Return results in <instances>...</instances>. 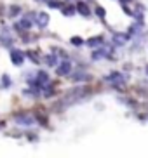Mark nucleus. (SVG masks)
<instances>
[{"instance_id": "f257e3e1", "label": "nucleus", "mask_w": 148, "mask_h": 158, "mask_svg": "<svg viewBox=\"0 0 148 158\" xmlns=\"http://www.w3.org/2000/svg\"><path fill=\"white\" fill-rule=\"evenodd\" d=\"M0 42L4 44V45H7V47H11L12 42H14V38H12V35H11L9 28H5V26L0 28Z\"/></svg>"}, {"instance_id": "f03ea898", "label": "nucleus", "mask_w": 148, "mask_h": 158, "mask_svg": "<svg viewBox=\"0 0 148 158\" xmlns=\"http://www.w3.org/2000/svg\"><path fill=\"white\" fill-rule=\"evenodd\" d=\"M124 80H125V77L120 73V71H113V73H110L107 77V82H111L113 85H122Z\"/></svg>"}, {"instance_id": "7ed1b4c3", "label": "nucleus", "mask_w": 148, "mask_h": 158, "mask_svg": "<svg viewBox=\"0 0 148 158\" xmlns=\"http://www.w3.org/2000/svg\"><path fill=\"white\" fill-rule=\"evenodd\" d=\"M11 61H12L14 66H21L24 61V54L21 51H18V49H12L11 51Z\"/></svg>"}, {"instance_id": "20e7f679", "label": "nucleus", "mask_w": 148, "mask_h": 158, "mask_svg": "<svg viewBox=\"0 0 148 158\" xmlns=\"http://www.w3.org/2000/svg\"><path fill=\"white\" fill-rule=\"evenodd\" d=\"M35 23H37L38 28H46L49 24V14L47 12H37L35 14Z\"/></svg>"}, {"instance_id": "39448f33", "label": "nucleus", "mask_w": 148, "mask_h": 158, "mask_svg": "<svg viewBox=\"0 0 148 158\" xmlns=\"http://www.w3.org/2000/svg\"><path fill=\"white\" fill-rule=\"evenodd\" d=\"M16 123H19V125H23V127H32L35 123V120L28 115H16Z\"/></svg>"}, {"instance_id": "423d86ee", "label": "nucleus", "mask_w": 148, "mask_h": 158, "mask_svg": "<svg viewBox=\"0 0 148 158\" xmlns=\"http://www.w3.org/2000/svg\"><path fill=\"white\" fill-rule=\"evenodd\" d=\"M30 26H32V21L26 18H23L21 21H18V23L14 24V28L18 30V31H28L30 30Z\"/></svg>"}, {"instance_id": "0eeeda50", "label": "nucleus", "mask_w": 148, "mask_h": 158, "mask_svg": "<svg viewBox=\"0 0 148 158\" xmlns=\"http://www.w3.org/2000/svg\"><path fill=\"white\" fill-rule=\"evenodd\" d=\"M70 71H72V63L70 61H63L59 66H58V75H70Z\"/></svg>"}, {"instance_id": "6e6552de", "label": "nucleus", "mask_w": 148, "mask_h": 158, "mask_svg": "<svg viewBox=\"0 0 148 158\" xmlns=\"http://www.w3.org/2000/svg\"><path fill=\"white\" fill-rule=\"evenodd\" d=\"M127 38H129V35H125V33H115L113 35V42H115V45H124L127 42Z\"/></svg>"}, {"instance_id": "1a4fd4ad", "label": "nucleus", "mask_w": 148, "mask_h": 158, "mask_svg": "<svg viewBox=\"0 0 148 158\" xmlns=\"http://www.w3.org/2000/svg\"><path fill=\"white\" fill-rule=\"evenodd\" d=\"M37 82L40 84V87L47 85V84H49V75H47L46 71H38V73H37Z\"/></svg>"}, {"instance_id": "9d476101", "label": "nucleus", "mask_w": 148, "mask_h": 158, "mask_svg": "<svg viewBox=\"0 0 148 158\" xmlns=\"http://www.w3.org/2000/svg\"><path fill=\"white\" fill-rule=\"evenodd\" d=\"M75 9L79 10L80 14L82 16H89V12H91V10H89V7L85 4H84V2H79V4H77V7H75Z\"/></svg>"}, {"instance_id": "9b49d317", "label": "nucleus", "mask_w": 148, "mask_h": 158, "mask_svg": "<svg viewBox=\"0 0 148 158\" xmlns=\"http://www.w3.org/2000/svg\"><path fill=\"white\" fill-rule=\"evenodd\" d=\"M89 47H96V45H103V37H93L91 40H87Z\"/></svg>"}, {"instance_id": "f8f14e48", "label": "nucleus", "mask_w": 148, "mask_h": 158, "mask_svg": "<svg viewBox=\"0 0 148 158\" xmlns=\"http://www.w3.org/2000/svg\"><path fill=\"white\" fill-rule=\"evenodd\" d=\"M19 12H21V7H19V5H11L9 7V16L11 18H16Z\"/></svg>"}, {"instance_id": "ddd939ff", "label": "nucleus", "mask_w": 148, "mask_h": 158, "mask_svg": "<svg viewBox=\"0 0 148 158\" xmlns=\"http://www.w3.org/2000/svg\"><path fill=\"white\" fill-rule=\"evenodd\" d=\"M61 10H63V14H65V16H73V12H75L77 9H75L73 5H65Z\"/></svg>"}, {"instance_id": "4468645a", "label": "nucleus", "mask_w": 148, "mask_h": 158, "mask_svg": "<svg viewBox=\"0 0 148 158\" xmlns=\"http://www.w3.org/2000/svg\"><path fill=\"white\" fill-rule=\"evenodd\" d=\"M46 63H47L49 66H54L56 63H58V59H56L54 54H47V56H46Z\"/></svg>"}, {"instance_id": "2eb2a0df", "label": "nucleus", "mask_w": 148, "mask_h": 158, "mask_svg": "<svg viewBox=\"0 0 148 158\" xmlns=\"http://www.w3.org/2000/svg\"><path fill=\"white\" fill-rule=\"evenodd\" d=\"M103 56H105V51H96V52L93 54V59H94V61H96V59H101Z\"/></svg>"}, {"instance_id": "dca6fc26", "label": "nucleus", "mask_w": 148, "mask_h": 158, "mask_svg": "<svg viewBox=\"0 0 148 158\" xmlns=\"http://www.w3.org/2000/svg\"><path fill=\"white\" fill-rule=\"evenodd\" d=\"M2 82H4V87H11V77L4 75V77H2Z\"/></svg>"}, {"instance_id": "f3484780", "label": "nucleus", "mask_w": 148, "mask_h": 158, "mask_svg": "<svg viewBox=\"0 0 148 158\" xmlns=\"http://www.w3.org/2000/svg\"><path fill=\"white\" fill-rule=\"evenodd\" d=\"M70 42L73 44V45H82V38H80V37H73Z\"/></svg>"}, {"instance_id": "a211bd4d", "label": "nucleus", "mask_w": 148, "mask_h": 158, "mask_svg": "<svg viewBox=\"0 0 148 158\" xmlns=\"http://www.w3.org/2000/svg\"><path fill=\"white\" fill-rule=\"evenodd\" d=\"M96 14L101 19H105V9H103V7H96Z\"/></svg>"}, {"instance_id": "6ab92c4d", "label": "nucleus", "mask_w": 148, "mask_h": 158, "mask_svg": "<svg viewBox=\"0 0 148 158\" xmlns=\"http://www.w3.org/2000/svg\"><path fill=\"white\" fill-rule=\"evenodd\" d=\"M37 2H49V0H37Z\"/></svg>"}, {"instance_id": "aec40b11", "label": "nucleus", "mask_w": 148, "mask_h": 158, "mask_svg": "<svg viewBox=\"0 0 148 158\" xmlns=\"http://www.w3.org/2000/svg\"><path fill=\"white\" fill-rule=\"evenodd\" d=\"M146 75H148V66H146Z\"/></svg>"}]
</instances>
